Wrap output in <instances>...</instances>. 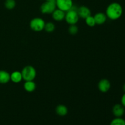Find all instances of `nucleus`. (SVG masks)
<instances>
[{
	"instance_id": "obj_13",
	"label": "nucleus",
	"mask_w": 125,
	"mask_h": 125,
	"mask_svg": "<svg viewBox=\"0 0 125 125\" xmlns=\"http://www.w3.org/2000/svg\"><path fill=\"white\" fill-rule=\"evenodd\" d=\"M23 79L21 72L18 71H15L10 74V80H12L13 83H18L21 81Z\"/></svg>"
},
{
	"instance_id": "obj_1",
	"label": "nucleus",
	"mask_w": 125,
	"mask_h": 125,
	"mask_svg": "<svg viewBox=\"0 0 125 125\" xmlns=\"http://www.w3.org/2000/svg\"><path fill=\"white\" fill-rule=\"evenodd\" d=\"M123 7L118 2H112L106 9V16L112 20H116L122 17Z\"/></svg>"
},
{
	"instance_id": "obj_12",
	"label": "nucleus",
	"mask_w": 125,
	"mask_h": 125,
	"mask_svg": "<svg viewBox=\"0 0 125 125\" xmlns=\"http://www.w3.org/2000/svg\"><path fill=\"white\" fill-rule=\"evenodd\" d=\"M10 80V74L5 70H0V84H6Z\"/></svg>"
},
{
	"instance_id": "obj_14",
	"label": "nucleus",
	"mask_w": 125,
	"mask_h": 125,
	"mask_svg": "<svg viewBox=\"0 0 125 125\" xmlns=\"http://www.w3.org/2000/svg\"><path fill=\"white\" fill-rule=\"evenodd\" d=\"M24 88L26 91L28 92H32L34 91L36 88V84L33 81H28L24 84Z\"/></svg>"
},
{
	"instance_id": "obj_19",
	"label": "nucleus",
	"mask_w": 125,
	"mask_h": 125,
	"mask_svg": "<svg viewBox=\"0 0 125 125\" xmlns=\"http://www.w3.org/2000/svg\"><path fill=\"white\" fill-rule=\"evenodd\" d=\"M85 23L87 24L90 27H93L96 24V22H95V18H94V17H92V16H89V17H87L85 18Z\"/></svg>"
},
{
	"instance_id": "obj_18",
	"label": "nucleus",
	"mask_w": 125,
	"mask_h": 125,
	"mask_svg": "<svg viewBox=\"0 0 125 125\" xmlns=\"http://www.w3.org/2000/svg\"><path fill=\"white\" fill-rule=\"evenodd\" d=\"M44 29L46 31L48 32H52L54 31L55 29V25L54 23L52 22H48V23H45V28Z\"/></svg>"
},
{
	"instance_id": "obj_22",
	"label": "nucleus",
	"mask_w": 125,
	"mask_h": 125,
	"mask_svg": "<svg viewBox=\"0 0 125 125\" xmlns=\"http://www.w3.org/2000/svg\"><path fill=\"white\" fill-rule=\"evenodd\" d=\"M123 91H124V92L125 93V83L123 84Z\"/></svg>"
},
{
	"instance_id": "obj_9",
	"label": "nucleus",
	"mask_w": 125,
	"mask_h": 125,
	"mask_svg": "<svg viewBox=\"0 0 125 125\" xmlns=\"http://www.w3.org/2000/svg\"><path fill=\"white\" fill-rule=\"evenodd\" d=\"M77 12H78L79 17H81V18H84V19H85L87 17L91 15L90 10L86 6H81L80 7H79L77 9Z\"/></svg>"
},
{
	"instance_id": "obj_7",
	"label": "nucleus",
	"mask_w": 125,
	"mask_h": 125,
	"mask_svg": "<svg viewBox=\"0 0 125 125\" xmlns=\"http://www.w3.org/2000/svg\"><path fill=\"white\" fill-rule=\"evenodd\" d=\"M111 84L109 81L107 79H103L100 81L98 83V89L100 92L106 93L111 89Z\"/></svg>"
},
{
	"instance_id": "obj_21",
	"label": "nucleus",
	"mask_w": 125,
	"mask_h": 125,
	"mask_svg": "<svg viewBox=\"0 0 125 125\" xmlns=\"http://www.w3.org/2000/svg\"><path fill=\"white\" fill-rule=\"evenodd\" d=\"M121 104L125 107V93L122 95V98H121Z\"/></svg>"
},
{
	"instance_id": "obj_3",
	"label": "nucleus",
	"mask_w": 125,
	"mask_h": 125,
	"mask_svg": "<svg viewBox=\"0 0 125 125\" xmlns=\"http://www.w3.org/2000/svg\"><path fill=\"white\" fill-rule=\"evenodd\" d=\"M79 17L78 15L77 9H74L73 6L71 9L67 11V13H65V19L68 24L72 25V24H76V23H77L79 20Z\"/></svg>"
},
{
	"instance_id": "obj_10",
	"label": "nucleus",
	"mask_w": 125,
	"mask_h": 125,
	"mask_svg": "<svg viewBox=\"0 0 125 125\" xmlns=\"http://www.w3.org/2000/svg\"><path fill=\"white\" fill-rule=\"evenodd\" d=\"M52 18L56 21H62L65 19V13L64 11L60 10L59 9H56L52 13Z\"/></svg>"
},
{
	"instance_id": "obj_8",
	"label": "nucleus",
	"mask_w": 125,
	"mask_h": 125,
	"mask_svg": "<svg viewBox=\"0 0 125 125\" xmlns=\"http://www.w3.org/2000/svg\"><path fill=\"white\" fill-rule=\"evenodd\" d=\"M112 113L115 117H122L125 114V107L120 104H117L112 108Z\"/></svg>"
},
{
	"instance_id": "obj_15",
	"label": "nucleus",
	"mask_w": 125,
	"mask_h": 125,
	"mask_svg": "<svg viewBox=\"0 0 125 125\" xmlns=\"http://www.w3.org/2000/svg\"><path fill=\"white\" fill-rule=\"evenodd\" d=\"M56 112L59 116L63 117V116L66 115L67 114V113H68V109L64 105H59L56 107Z\"/></svg>"
},
{
	"instance_id": "obj_11",
	"label": "nucleus",
	"mask_w": 125,
	"mask_h": 125,
	"mask_svg": "<svg viewBox=\"0 0 125 125\" xmlns=\"http://www.w3.org/2000/svg\"><path fill=\"white\" fill-rule=\"evenodd\" d=\"M107 17L106 15L104 13H101V12L97 13L94 16L96 24H99V25L104 24L107 20Z\"/></svg>"
},
{
	"instance_id": "obj_2",
	"label": "nucleus",
	"mask_w": 125,
	"mask_h": 125,
	"mask_svg": "<svg viewBox=\"0 0 125 125\" xmlns=\"http://www.w3.org/2000/svg\"><path fill=\"white\" fill-rule=\"evenodd\" d=\"M21 72L23 79L26 81H33L36 76V70L32 66H26Z\"/></svg>"
},
{
	"instance_id": "obj_20",
	"label": "nucleus",
	"mask_w": 125,
	"mask_h": 125,
	"mask_svg": "<svg viewBox=\"0 0 125 125\" xmlns=\"http://www.w3.org/2000/svg\"><path fill=\"white\" fill-rule=\"evenodd\" d=\"M68 32L72 35H76L78 32V28L76 24H72L69 27L68 29Z\"/></svg>"
},
{
	"instance_id": "obj_5",
	"label": "nucleus",
	"mask_w": 125,
	"mask_h": 125,
	"mask_svg": "<svg viewBox=\"0 0 125 125\" xmlns=\"http://www.w3.org/2000/svg\"><path fill=\"white\" fill-rule=\"evenodd\" d=\"M45 22L41 18H34L31 21L30 27L34 31H41L44 29Z\"/></svg>"
},
{
	"instance_id": "obj_16",
	"label": "nucleus",
	"mask_w": 125,
	"mask_h": 125,
	"mask_svg": "<svg viewBox=\"0 0 125 125\" xmlns=\"http://www.w3.org/2000/svg\"><path fill=\"white\" fill-rule=\"evenodd\" d=\"M110 125H125V120L122 117H115L111 121Z\"/></svg>"
},
{
	"instance_id": "obj_6",
	"label": "nucleus",
	"mask_w": 125,
	"mask_h": 125,
	"mask_svg": "<svg viewBox=\"0 0 125 125\" xmlns=\"http://www.w3.org/2000/svg\"><path fill=\"white\" fill-rule=\"evenodd\" d=\"M56 6L60 10L67 12L73 7L72 0H56Z\"/></svg>"
},
{
	"instance_id": "obj_23",
	"label": "nucleus",
	"mask_w": 125,
	"mask_h": 125,
	"mask_svg": "<svg viewBox=\"0 0 125 125\" xmlns=\"http://www.w3.org/2000/svg\"><path fill=\"white\" fill-rule=\"evenodd\" d=\"M46 1H55V0H45Z\"/></svg>"
},
{
	"instance_id": "obj_17",
	"label": "nucleus",
	"mask_w": 125,
	"mask_h": 125,
	"mask_svg": "<svg viewBox=\"0 0 125 125\" xmlns=\"http://www.w3.org/2000/svg\"><path fill=\"white\" fill-rule=\"evenodd\" d=\"M4 6L6 9L9 10H12L15 8L16 6V2L15 0H6Z\"/></svg>"
},
{
	"instance_id": "obj_4",
	"label": "nucleus",
	"mask_w": 125,
	"mask_h": 125,
	"mask_svg": "<svg viewBox=\"0 0 125 125\" xmlns=\"http://www.w3.org/2000/svg\"><path fill=\"white\" fill-rule=\"evenodd\" d=\"M56 3L55 1H45L40 6V11L45 14L52 13L56 9Z\"/></svg>"
}]
</instances>
